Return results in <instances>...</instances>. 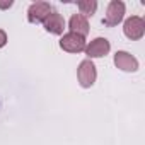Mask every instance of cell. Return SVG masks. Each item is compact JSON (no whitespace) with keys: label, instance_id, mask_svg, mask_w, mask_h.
Returning <instances> with one entry per match:
<instances>
[{"label":"cell","instance_id":"6da1fadb","mask_svg":"<svg viewBox=\"0 0 145 145\" xmlns=\"http://www.w3.org/2000/svg\"><path fill=\"white\" fill-rule=\"evenodd\" d=\"M77 77L82 87H92L96 79H97V72H96V65L91 60H84L80 61L79 68H77Z\"/></svg>","mask_w":145,"mask_h":145},{"label":"cell","instance_id":"7a4b0ae2","mask_svg":"<svg viewBox=\"0 0 145 145\" xmlns=\"http://www.w3.org/2000/svg\"><path fill=\"white\" fill-rule=\"evenodd\" d=\"M123 17H125V4L121 0H111L106 10V17L103 19V24L108 27H113V26H118L123 21Z\"/></svg>","mask_w":145,"mask_h":145},{"label":"cell","instance_id":"3957f363","mask_svg":"<svg viewBox=\"0 0 145 145\" xmlns=\"http://www.w3.org/2000/svg\"><path fill=\"white\" fill-rule=\"evenodd\" d=\"M123 33L128 39L131 41H137L140 39L143 34H145V21L140 17V16H131L125 21V26H123Z\"/></svg>","mask_w":145,"mask_h":145},{"label":"cell","instance_id":"277c9868","mask_svg":"<svg viewBox=\"0 0 145 145\" xmlns=\"http://www.w3.org/2000/svg\"><path fill=\"white\" fill-rule=\"evenodd\" d=\"M60 48L68 53H80L86 50V38L75 33H67L60 39Z\"/></svg>","mask_w":145,"mask_h":145},{"label":"cell","instance_id":"5b68a950","mask_svg":"<svg viewBox=\"0 0 145 145\" xmlns=\"http://www.w3.org/2000/svg\"><path fill=\"white\" fill-rule=\"evenodd\" d=\"M51 14V5L48 2H34L27 9V19L33 24L44 22V19Z\"/></svg>","mask_w":145,"mask_h":145},{"label":"cell","instance_id":"8992f818","mask_svg":"<svg viewBox=\"0 0 145 145\" xmlns=\"http://www.w3.org/2000/svg\"><path fill=\"white\" fill-rule=\"evenodd\" d=\"M109 50H111V44H109V41L106 39V38H96V39H92L89 44H86V55L89 56V60L91 58H101V56H106L108 53H109Z\"/></svg>","mask_w":145,"mask_h":145},{"label":"cell","instance_id":"52a82bcc","mask_svg":"<svg viewBox=\"0 0 145 145\" xmlns=\"http://www.w3.org/2000/svg\"><path fill=\"white\" fill-rule=\"evenodd\" d=\"M114 65L123 72H137L138 70V60L133 55H130L128 51H116Z\"/></svg>","mask_w":145,"mask_h":145},{"label":"cell","instance_id":"ba28073f","mask_svg":"<svg viewBox=\"0 0 145 145\" xmlns=\"http://www.w3.org/2000/svg\"><path fill=\"white\" fill-rule=\"evenodd\" d=\"M43 26H44V29H46L48 33H51V34H63L65 21H63V17H61L58 12H53V10H51V14L44 19Z\"/></svg>","mask_w":145,"mask_h":145},{"label":"cell","instance_id":"9c48e42d","mask_svg":"<svg viewBox=\"0 0 145 145\" xmlns=\"http://www.w3.org/2000/svg\"><path fill=\"white\" fill-rule=\"evenodd\" d=\"M68 26H70V33L80 34V36H84V38H86V34L89 33V22H87V19H86L84 16H80V14H74V16H72Z\"/></svg>","mask_w":145,"mask_h":145},{"label":"cell","instance_id":"30bf717a","mask_svg":"<svg viewBox=\"0 0 145 145\" xmlns=\"http://www.w3.org/2000/svg\"><path fill=\"white\" fill-rule=\"evenodd\" d=\"M77 7H79V10H80V16H84V17L87 19V17H91V16L96 14V10H97V2H96V0H84V2H79V4H77Z\"/></svg>","mask_w":145,"mask_h":145},{"label":"cell","instance_id":"8fae6325","mask_svg":"<svg viewBox=\"0 0 145 145\" xmlns=\"http://www.w3.org/2000/svg\"><path fill=\"white\" fill-rule=\"evenodd\" d=\"M7 44V33L4 29H0V48H4Z\"/></svg>","mask_w":145,"mask_h":145},{"label":"cell","instance_id":"7c38bea8","mask_svg":"<svg viewBox=\"0 0 145 145\" xmlns=\"http://www.w3.org/2000/svg\"><path fill=\"white\" fill-rule=\"evenodd\" d=\"M9 7H12V2H9V4H0V9H9Z\"/></svg>","mask_w":145,"mask_h":145}]
</instances>
